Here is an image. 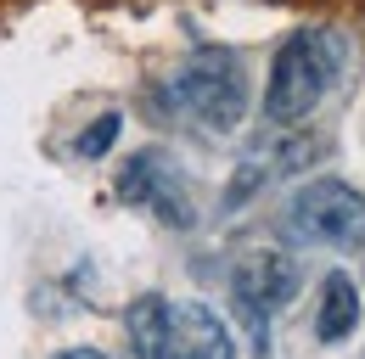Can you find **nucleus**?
Wrapping results in <instances>:
<instances>
[{"instance_id": "f257e3e1", "label": "nucleus", "mask_w": 365, "mask_h": 359, "mask_svg": "<svg viewBox=\"0 0 365 359\" xmlns=\"http://www.w3.org/2000/svg\"><path fill=\"white\" fill-rule=\"evenodd\" d=\"M337 73H343V40L331 28H298L270 62L264 113H270L275 124L309 118L320 101H326V90L337 85Z\"/></svg>"}, {"instance_id": "f03ea898", "label": "nucleus", "mask_w": 365, "mask_h": 359, "mask_svg": "<svg viewBox=\"0 0 365 359\" xmlns=\"http://www.w3.org/2000/svg\"><path fill=\"white\" fill-rule=\"evenodd\" d=\"M169 107H180L185 118H197L202 130H236L247 113V85H242V62L230 51H197L180 73L169 79Z\"/></svg>"}, {"instance_id": "7ed1b4c3", "label": "nucleus", "mask_w": 365, "mask_h": 359, "mask_svg": "<svg viewBox=\"0 0 365 359\" xmlns=\"http://www.w3.org/2000/svg\"><path fill=\"white\" fill-rule=\"evenodd\" d=\"M292 241L309 247H360L365 241V197L343 180H309L287 208Z\"/></svg>"}, {"instance_id": "20e7f679", "label": "nucleus", "mask_w": 365, "mask_h": 359, "mask_svg": "<svg viewBox=\"0 0 365 359\" xmlns=\"http://www.w3.org/2000/svg\"><path fill=\"white\" fill-rule=\"evenodd\" d=\"M230 292H236L242 314H270L275 303H287L298 292V264L275 247H253L230 275Z\"/></svg>"}, {"instance_id": "39448f33", "label": "nucleus", "mask_w": 365, "mask_h": 359, "mask_svg": "<svg viewBox=\"0 0 365 359\" xmlns=\"http://www.w3.org/2000/svg\"><path fill=\"white\" fill-rule=\"evenodd\" d=\"M118 202H152L169 224H191V208L169 191V163H163L158 152H140V157L124 163V175H118Z\"/></svg>"}, {"instance_id": "423d86ee", "label": "nucleus", "mask_w": 365, "mask_h": 359, "mask_svg": "<svg viewBox=\"0 0 365 359\" xmlns=\"http://www.w3.org/2000/svg\"><path fill=\"white\" fill-rule=\"evenodd\" d=\"M124 326H130L135 359H175V309H169L158 292L135 298L130 314H124Z\"/></svg>"}, {"instance_id": "0eeeda50", "label": "nucleus", "mask_w": 365, "mask_h": 359, "mask_svg": "<svg viewBox=\"0 0 365 359\" xmlns=\"http://www.w3.org/2000/svg\"><path fill=\"white\" fill-rule=\"evenodd\" d=\"M175 359H236L230 331L220 326V314H208L202 303L175 309Z\"/></svg>"}, {"instance_id": "6e6552de", "label": "nucleus", "mask_w": 365, "mask_h": 359, "mask_svg": "<svg viewBox=\"0 0 365 359\" xmlns=\"http://www.w3.org/2000/svg\"><path fill=\"white\" fill-rule=\"evenodd\" d=\"M354 320H360V292H354V281L349 275H326V286H320V343H343L349 331H354Z\"/></svg>"}, {"instance_id": "1a4fd4ad", "label": "nucleus", "mask_w": 365, "mask_h": 359, "mask_svg": "<svg viewBox=\"0 0 365 359\" xmlns=\"http://www.w3.org/2000/svg\"><path fill=\"white\" fill-rule=\"evenodd\" d=\"M118 130H124V118H118V113H101L91 130L73 140V152H79V157H101V152H107V146L118 140Z\"/></svg>"}, {"instance_id": "9d476101", "label": "nucleus", "mask_w": 365, "mask_h": 359, "mask_svg": "<svg viewBox=\"0 0 365 359\" xmlns=\"http://www.w3.org/2000/svg\"><path fill=\"white\" fill-rule=\"evenodd\" d=\"M56 359H107L101 348H68V354H56Z\"/></svg>"}]
</instances>
